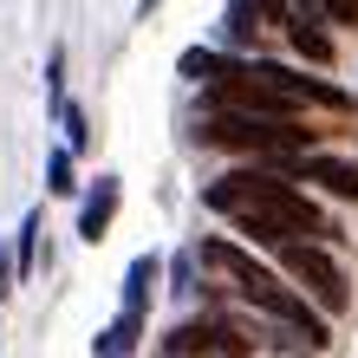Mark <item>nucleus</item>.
I'll list each match as a JSON object with an SVG mask.
<instances>
[{"mask_svg": "<svg viewBox=\"0 0 358 358\" xmlns=\"http://www.w3.org/2000/svg\"><path fill=\"white\" fill-rule=\"evenodd\" d=\"M33 235H39V215H27V228H20V248H13V267L20 273L33 267Z\"/></svg>", "mask_w": 358, "mask_h": 358, "instance_id": "obj_12", "label": "nucleus"}, {"mask_svg": "<svg viewBox=\"0 0 358 358\" xmlns=\"http://www.w3.org/2000/svg\"><path fill=\"white\" fill-rule=\"evenodd\" d=\"M208 208H215V215H228V222L241 228V235L267 241V248L332 235L320 208H313V202H306L287 176H273V170H235V176L208 182Z\"/></svg>", "mask_w": 358, "mask_h": 358, "instance_id": "obj_1", "label": "nucleus"}, {"mask_svg": "<svg viewBox=\"0 0 358 358\" xmlns=\"http://www.w3.org/2000/svg\"><path fill=\"white\" fill-rule=\"evenodd\" d=\"M287 39H293V46H300L306 59H313V66H326V59H332V39L320 33V13H313L306 0L293 7V20H287Z\"/></svg>", "mask_w": 358, "mask_h": 358, "instance_id": "obj_8", "label": "nucleus"}, {"mask_svg": "<svg viewBox=\"0 0 358 358\" xmlns=\"http://www.w3.org/2000/svg\"><path fill=\"white\" fill-rule=\"evenodd\" d=\"M163 352L170 358H248L255 339H241V326H228V320H189L163 339Z\"/></svg>", "mask_w": 358, "mask_h": 358, "instance_id": "obj_5", "label": "nucleus"}, {"mask_svg": "<svg viewBox=\"0 0 358 358\" xmlns=\"http://www.w3.org/2000/svg\"><path fill=\"white\" fill-rule=\"evenodd\" d=\"M150 7H157V0H143V13H150Z\"/></svg>", "mask_w": 358, "mask_h": 358, "instance_id": "obj_16", "label": "nucleus"}, {"mask_svg": "<svg viewBox=\"0 0 358 358\" xmlns=\"http://www.w3.org/2000/svg\"><path fill=\"white\" fill-rule=\"evenodd\" d=\"M150 287H157V255H137L131 261V280H124V313L150 306Z\"/></svg>", "mask_w": 358, "mask_h": 358, "instance_id": "obj_10", "label": "nucleus"}, {"mask_svg": "<svg viewBox=\"0 0 358 358\" xmlns=\"http://www.w3.org/2000/svg\"><path fill=\"white\" fill-rule=\"evenodd\" d=\"M202 267H215L228 287L241 293L248 306H261L267 320H280V326H293L306 345H326V320L320 313H306V300L293 287H280V273H267L248 248H235V241H202Z\"/></svg>", "mask_w": 358, "mask_h": 358, "instance_id": "obj_2", "label": "nucleus"}, {"mask_svg": "<svg viewBox=\"0 0 358 358\" xmlns=\"http://www.w3.org/2000/svg\"><path fill=\"white\" fill-rule=\"evenodd\" d=\"M306 182H320V189H332L339 202H358V163H339V157H300L293 163Z\"/></svg>", "mask_w": 358, "mask_h": 358, "instance_id": "obj_6", "label": "nucleus"}, {"mask_svg": "<svg viewBox=\"0 0 358 358\" xmlns=\"http://www.w3.org/2000/svg\"><path fill=\"white\" fill-rule=\"evenodd\" d=\"M280 267L313 293V300H320V313H345L352 287H345V267L332 261L326 248H313V241H287V248H280Z\"/></svg>", "mask_w": 358, "mask_h": 358, "instance_id": "obj_4", "label": "nucleus"}, {"mask_svg": "<svg viewBox=\"0 0 358 358\" xmlns=\"http://www.w3.org/2000/svg\"><path fill=\"white\" fill-rule=\"evenodd\" d=\"M66 137H72V150H85V143H92V131H85V117H78V111H66Z\"/></svg>", "mask_w": 358, "mask_h": 358, "instance_id": "obj_14", "label": "nucleus"}, {"mask_svg": "<svg viewBox=\"0 0 358 358\" xmlns=\"http://www.w3.org/2000/svg\"><path fill=\"white\" fill-rule=\"evenodd\" d=\"M46 189H52V196H72V150H52V163H46Z\"/></svg>", "mask_w": 358, "mask_h": 358, "instance_id": "obj_11", "label": "nucleus"}, {"mask_svg": "<svg viewBox=\"0 0 358 358\" xmlns=\"http://www.w3.org/2000/svg\"><path fill=\"white\" fill-rule=\"evenodd\" d=\"M137 332H143V313H117L111 332L98 339V358H131L137 352Z\"/></svg>", "mask_w": 358, "mask_h": 358, "instance_id": "obj_9", "label": "nucleus"}, {"mask_svg": "<svg viewBox=\"0 0 358 358\" xmlns=\"http://www.w3.org/2000/svg\"><path fill=\"white\" fill-rule=\"evenodd\" d=\"M13 293V255H0V300Z\"/></svg>", "mask_w": 358, "mask_h": 358, "instance_id": "obj_15", "label": "nucleus"}, {"mask_svg": "<svg viewBox=\"0 0 358 358\" xmlns=\"http://www.w3.org/2000/svg\"><path fill=\"white\" fill-rule=\"evenodd\" d=\"M320 7L339 20V27H358V0H320Z\"/></svg>", "mask_w": 358, "mask_h": 358, "instance_id": "obj_13", "label": "nucleus"}, {"mask_svg": "<svg viewBox=\"0 0 358 358\" xmlns=\"http://www.w3.org/2000/svg\"><path fill=\"white\" fill-rule=\"evenodd\" d=\"M306 137L293 117H255V111H208L202 117V143L215 150H248V157H293L306 150Z\"/></svg>", "mask_w": 358, "mask_h": 358, "instance_id": "obj_3", "label": "nucleus"}, {"mask_svg": "<svg viewBox=\"0 0 358 358\" xmlns=\"http://www.w3.org/2000/svg\"><path fill=\"white\" fill-rule=\"evenodd\" d=\"M111 215H117V182H111V176H98V189L85 196V208H78V235H85V241H104Z\"/></svg>", "mask_w": 358, "mask_h": 358, "instance_id": "obj_7", "label": "nucleus"}]
</instances>
